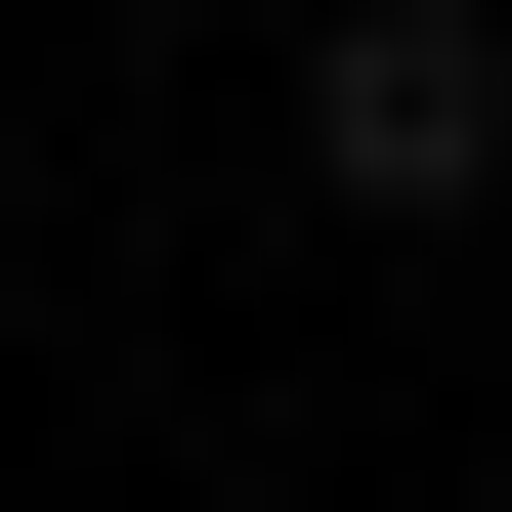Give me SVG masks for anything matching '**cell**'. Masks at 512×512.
Instances as JSON below:
<instances>
[{"label": "cell", "mask_w": 512, "mask_h": 512, "mask_svg": "<svg viewBox=\"0 0 512 512\" xmlns=\"http://www.w3.org/2000/svg\"><path fill=\"white\" fill-rule=\"evenodd\" d=\"M299 171H342V214H470L512 171V43L470 0H342V43H299Z\"/></svg>", "instance_id": "cell-1"}]
</instances>
